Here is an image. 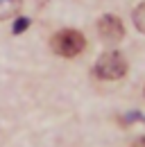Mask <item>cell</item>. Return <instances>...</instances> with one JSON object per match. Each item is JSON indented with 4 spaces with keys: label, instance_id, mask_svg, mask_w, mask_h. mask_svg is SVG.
<instances>
[{
    "label": "cell",
    "instance_id": "1",
    "mask_svg": "<svg viewBox=\"0 0 145 147\" xmlns=\"http://www.w3.org/2000/svg\"><path fill=\"white\" fill-rule=\"evenodd\" d=\"M93 73L98 79H104V82H116V79H123L127 75V59L118 50H109L95 61V68Z\"/></svg>",
    "mask_w": 145,
    "mask_h": 147
},
{
    "label": "cell",
    "instance_id": "2",
    "mask_svg": "<svg viewBox=\"0 0 145 147\" xmlns=\"http://www.w3.org/2000/svg\"><path fill=\"white\" fill-rule=\"evenodd\" d=\"M50 45H52L54 55L72 59V57L82 55V50L86 48V38L82 32L77 30H59L52 38H50Z\"/></svg>",
    "mask_w": 145,
    "mask_h": 147
},
{
    "label": "cell",
    "instance_id": "3",
    "mask_svg": "<svg viewBox=\"0 0 145 147\" xmlns=\"http://www.w3.org/2000/svg\"><path fill=\"white\" fill-rule=\"evenodd\" d=\"M98 32H100V38L107 41V43H118L125 36V27H123L120 18L111 16V14H107L98 20Z\"/></svg>",
    "mask_w": 145,
    "mask_h": 147
},
{
    "label": "cell",
    "instance_id": "4",
    "mask_svg": "<svg viewBox=\"0 0 145 147\" xmlns=\"http://www.w3.org/2000/svg\"><path fill=\"white\" fill-rule=\"evenodd\" d=\"M23 0H0V20L14 18L16 14H20Z\"/></svg>",
    "mask_w": 145,
    "mask_h": 147
},
{
    "label": "cell",
    "instance_id": "5",
    "mask_svg": "<svg viewBox=\"0 0 145 147\" xmlns=\"http://www.w3.org/2000/svg\"><path fill=\"white\" fill-rule=\"evenodd\" d=\"M134 25H136L138 32L145 34V2H141V5L134 9Z\"/></svg>",
    "mask_w": 145,
    "mask_h": 147
},
{
    "label": "cell",
    "instance_id": "6",
    "mask_svg": "<svg viewBox=\"0 0 145 147\" xmlns=\"http://www.w3.org/2000/svg\"><path fill=\"white\" fill-rule=\"evenodd\" d=\"M27 27H30V18H25V16H18L16 23H14V34H23Z\"/></svg>",
    "mask_w": 145,
    "mask_h": 147
},
{
    "label": "cell",
    "instance_id": "7",
    "mask_svg": "<svg viewBox=\"0 0 145 147\" xmlns=\"http://www.w3.org/2000/svg\"><path fill=\"white\" fill-rule=\"evenodd\" d=\"M131 147H145V136L143 138H136V140L131 143Z\"/></svg>",
    "mask_w": 145,
    "mask_h": 147
}]
</instances>
